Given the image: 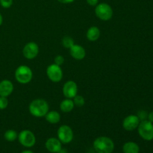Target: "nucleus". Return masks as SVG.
Instances as JSON below:
<instances>
[{
    "instance_id": "obj_1",
    "label": "nucleus",
    "mask_w": 153,
    "mask_h": 153,
    "mask_svg": "<svg viewBox=\"0 0 153 153\" xmlns=\"http://www.w3.org/2000/svg\"><path fill=\"white\" fill-rule=\"evenodd\" d=\"M49 104L43 99H36L30 103L28 111L32 116L35 117H43L48 113Z\"/></svg>"
},
{
    "instance_id": "obj_2",
    "label": "nucleus",
    "mask_w": 153,
    "mask_h": 153,
    "mask_svg": "<svg viewBox=\"0 0 153 153\" xmlns=\"http://www.w3.org/2000/svg\"><path fill=\"white\" fill-rule=\"evenodd\" d=\"M94 148L97 153H112L114 150V143L110 137L101 136L95 139Z\"/></svg>"
},
{
    "instance_id": "obj_3",
    "label": "nucleus",
    "mask_w": 153,
    "mask_h": 153,
    "mask_svg": "<svg viewBox=\"0 0 153 153\" xmlns=\"http://www.w3.org/2000/svg\"><path fill=\"white\" fill-rule=\"evenodd\" d=\"M14 76L16 82L22 85H26L32 80V70L28 66L21 65L15 70Z\"/></svg>"
},
{
    "instance_id": "obj_4",
    "label": "nucleus",
    "mask_w": 153,
    "mask_h": 153,
    "mask_svg": "<svg viewBox=\"0 0 153 153\" xmlns=\"http://www.w3.org/2000/svg\"><path fill=\"white\" fill-rule=\"evenodd\" d=\"M95 13L97 17L103 21L110 20L113 16V9L110 4L105 2L99 3L95 7Z\"/></svg>"
},
{
    "instance_id": "obj_5",
    "label": "nucleus",
    "mask_w": 153,
    "mask_h": 153,
    "mask_svg": "<svg viewBox=\"0 0 153 153\" xmlns=\"http://www.w3.org/2000/svg\"><path fill=\"white\" fill-rule=\"evenodd\" d=\"M138 134L143 140L150 141L153 140V124L148 120L141 121L139 123Z\"/></svg>"
},
{
    "instance_id": "obj_6",
    "label": "nucleus",
    "mask_w": 153,
    "mask_h": 153,
    "mask_svg": "<svg viewBox=\"0 0 153 153\" xmlns=\"http://www.w3.org/2000/svg\"><path fill=\"white\" fill-rule=\"evenodd\" d=\"M18 140L22 146L25 147H32L36 143V137L34 133L28 129L21 131L18 134Z\"/></svg>"
},
{
    "instance_id": "obj_7",
    "label": "nucleus",
    "mask_w": 153,
    "mask_h": 153,
    "mask_svg": "<svg viewBox=\"0 0 153 153\" xmlns=\"http://www.w3.org/2000/svg\"><path fill=\"white\" fill-rule=\"evenodd\" d=\"M46 75L50 81L52 82H59L63 79V70L61 66L55 64H52L48 66L46 69Z\"/></svg>"
},
{
    "instance_id": "obj_8",
    "label": "nucleus",
    "mask_w": 153,
    "mask_h": 153,
    "mask_svg": "<svg viewBox=\"0 0 153 153\" xmlns=\"http://www.w3.org/2000/svg\"><path fill=\"white\" fill-rule=\"evenodd\" d=\"M58 138L62 143L67 144L70 143L73 139V129L67 125H63L58 128L57 131Z\"/></svg>"
},
{
    "instance_id": "obj_9",
    "label": "nucleus",
    "mask_w": 153,
    "mask_h": 153,
    "mask_svg": "<svg viewBox=\"0 0 153 153\" xmlns=\"http://www.w3.org/2000/svg\"><path fill=\"white\" fill-rule=\"evenodd\" d=\"M39 46L34 42L26 43L22 49V55L26 59L32 60L37 56L39 53Z\"/></svg>"
},
{
    "instance_id": "obj_10",
    "label": "nucleus",
    "mask_w": 153,
    "mask_h": 153,
    "mask_svg": "<svg viewBox=\"0 0 153 153\" xmlns=\"http://www.w3.org/2000/svg\"><path fill=\"white\" fill-rule=\"evenodd\" d=\"M63 94L67 99H73L78 94V85L74 81H67L64 83L62 89Z\"/></svg>"
},
{
    "instance_id": "obj_11",
    "label": "nucleus",
    "mask_w": 153,
    "mask_h": 153,
    "mask_svg": "<svg viewBox=\"0 0 153 153\" xmlns=\"http://www.w3.org/2000/svg\"><path fill=\"white\" fill-rule=\"evenodd\" d=\"M140 122V120L137 115H128L123 121V127L126 131H134L136 128H137Z\"/></svg>"
},
{
    "instance_id": "obj_12",
    "label": "nucleus",
    "mask_w": 153,
    "mask_h": 153,
    "mask_svg": "<svg viewBox=\"0 0 153 153\" xmlns=\"http://www.w3.org/2000/svg\"><path fill=\"white\" fill-rule=\"evenodd\" d=\"M46 149L49 152L58 153L62 149V143L56 137H50L45 143Z\"/></svg>"
},
{
    "instance_id": "obj_13",
    "label": "nucleus",
    "mask_w": 153,
    "mask_h": 153,
    "mask_svg": "<svg viewBox=\"0 0 153 153\" xmlns=\"http://www.w3.org/2000/svg\"><path fill=\"white\" fill-rule=\"evenodd\" d=\"M70 54L75 60L81 61L86 56V51L82 46L75 43L70 49Z\"/></svg>"
},
{
    "instance_id": "obj_14",
    "label": "nucleus",
    "mask_w": 153,
    "mask_h": 153,
    "mask_svg": "<svg viewBox=\"0 0 153 153\" xmlns=\"http://www.w3.org/2000/svg\"><path fill=\"white\" fill-rule=\"evenodd\" d=\"M13 83L10 80L4 79L0 82V97H7L13 93Z\"/></svg>"
},
{
    "instance_id": "obj_15",
    "label": "nucleus",
    "mask_w": 153,
    "mask_h": 153,
    "mask_svg": "<svg viewBox=\"0 0 153 153\" xmlns=\"http://www.w3.org/2000/svg\"><path fill=\"white\" fill-rule=\"evenodd\" d=\"M100 28L97 26H91L88 28L86 33V37L88 40L91 42H95L99 40L100 37Z\"/></svg>"
},
{
    "instance_id": "obj_16",
    "label": "nucleus",
    "mask_w": 153,
    "mask_h": 153,
    "mask_svg": "<svg viewBox=\"0 0 153 153\" xmlns=\"http://www.w3.org/2000/svg\"><path fill=\"white\" fill-rule=\"evenodd\" d=\"M75 107L74 102L72 99H67L62 100L60 104V109L64 113H70L73 110Z\"/></svg>"
},
{
    "instance_id": "obj_17",
    "label": "nucleus",
    "mask_w": 153,
    "mask_h": 153,
    "mask_svg": "<svg viewBox=\"0 0 153 153\" xmlns=\"http://www.w3.org/2000/svg\"><path fill=\"white\" fill-rule=\"evenodd\" d=\"M44 117L46 120L51 124H56L61 120V115L57 111H49Z\"/></svg>"
},
{
    "instance_id": "obj_18",
    "label": "nucleus",
    "mask_w": 153,
    "mask_h": 153,
    "mask_svg": "<svg viewBox=\"0 0 153 153\" xmlns=\"http://www.w3.org/2000/svg\"><path fill=\"white\" fill-rule=\"evenodd\" d=\"M123 153H139L140 147L134 142L128 141L123 146Z\"/></svg>"
},
{
    "instance_id": "obj_19",
    "label": "nucleus",
    "mask_w": 153,
    "mask_h": 153,
    "mask_svg": "<svg viewBox=\"0 0 153 153\" xmlns=\"http://www.w3.org/2000/svg\"><path fill=\"white\" fill-rule=\"evenodd\" d=\"M4 137L7 141L13 142L18 138V133L13 129H8L4 132Z\"/></svg>"
},
{
    "instance_id": "obj_20",
    "label": "nucleus",
    "mask_w": 153,
    "mask_h": 153,
    "mask_svg": "<svg viewBox=\"0 0 153 153\" xmlns=\"http://www.w3.org/2000/svg\"><path fill=\"white\" fill-rule=\"evenodd\" d=\"M75 44L74 40L73 37H70V36H66L62 39V45L64 47L67 48V49H70L73 45Z\"/></svg>"
},
{
    "instance_id": "obj_21",
    "label": "nucleus",
    "mask_w": 153,
    "mask_h": 153,
    "mask_svg": "<svg viewBox=\"0 0 153 153\" xmlns=\"http://www.w3.org/2000/svg\"><path fill=\"white\" fill-rule=\"evenodd\" d=\"M73 102H74L75 106H76V107H79V108L82 107V106L85 105V98H84V97L81 95H76V97L73 98Z\"/></svg>"
},
{
    "instance_id": "obj_22",
    "label": "nucleus",
    "mask_w": 153,
    "mask_h": 153,
    "mask_svg": "<svg viewBox=\"0 0 153 153\" xmlns=\"http://www.w3.org/2000/svg\"><path fill=\"white\" fill-rule=\"evenodd\" d=\"M8 106V100L7 97H0V110H4Z\"/></svg>"
},
{
    "instance_id": "obj_23",
    "label": "nucleus",
    "mask_w": 153,
    "mask_h": 153,
    "mask_svg": "<svg viewBox=\"0 0 153 153\" xmlns=\"http://www.w3.org/2000/svg\"><path fill=\"white\" fill-rule=\"evenodd\" d=\"M13 4V0H0V5L4 8H9Z\"/></svg>"
},
{
    "instance_id": "obj_24",
    "label": "nucleus",
    "mask_w": 153,
    "mask_h": 153,
    "mask_svg": "<svg viewBox=\"0 0 153 153\" xmlns=\"http://www.w3.org/2000/svg\"><path fill=\"white\" fill-rule=\"evenodd\" d=\"M54 64H57L58 66H61L64 63V58L61 55H57L55 58V60H54Z\"/></svg>"
},
{
    "instance_id": "obj_25",
    "label": "nucleus",
    "mask_w": 153,
    "mask_h": 153,
    "mask_svg": "<svg viewBox=\"0 0 153 153\" xmlns=\"http://www.w3.org/2000/svg\"><path fill=\"white\" fill-rule=\"evenodd\" d=\"M137 116L138 117L140 120L143 121V120H147L148 114L146 113L145 111H140L138 112V114H137Z\"/></svg>"
},
{
    "instance_id": "obj_26",
    "label": "nucleus",
    "mask_w": 153,
    "mask_h": 153,
    "mask_svg": "<svg viewBox=\"0 0 153 153\" xmlns=\"http://www.w3.org/2000/svg\"><path fill=\"white\" fill-rule=\"evenodd\" d=\"M86 1L90 6L92 7H96L99 4V0H86Z\"/></svg>"
},
{
    "instance_id": "obj_27",
    "label": "nucleus",
    "mask_w": 153,
    "mask_h": 153,
    "mask_svg": "<svg viewBox=\"0 0 153 153\" xmlns=\"http://www.w3.org/2000/svg\"><path fill=\"white\" fill-rule=\"evenodd\" d=\"M57 1L61 4H70V3L74 2L76 0H57Z\"/></svg>"
},
{
    "instance_id": "obj_28",
    "label": "nucleus",
    "mask_w": 153,
    "mask_h": 153,
    "mask_svg": "<svg viewBox=\"0 0 153 153\" xmlns=\"http://www.w3.org/2000/svg\"><path fill=\"white\" fill-rule=\"evenodd\" d=\"M147 120L149 121V122L152 123H153V111L150 112V113L148 114Z\"/></svg>"
},
{
    "instance_id": "obj_29",
    "label": "nucleus",
    "mask_w": 153,
    "mask_h": 153,
    "mask_svg": "<svg viewBox=\"0 0 153 153\" xmlns=\"http://www.w3.org/2000/svg\"><path fill=\"white\" fill-rule=\"evenodd\" d=\"M2 22H3V17H2V15H1V13H0V26L1 25Z\"/></svg>"
},
{
    "instance_id": "obj_30",
    "label": "nucleus",
    "mask_w": 153,
    "mask_h": 153,
    "mask_svg": "<svg viewBox=\"0 0 153 153\" xmlns=\"http://www.w3.org/2000/svg\"><path fill=\"white\" fill-rule=\"evenodd\" d=\"M21 153H34L32 152V151H31V150H25V151H23V152H22Z\"/></svg>"
},
{
    "instance_id": "obj_31",
    "label": "nucleus",
    "mask_w": 153,
    "mask_h": 153,
    "mask_svg": "<svg viewBox=\"0 0 153 153\" xmlns=\"http://www.w3.org/2000/svg\"></svg>"
}]
</instances>
